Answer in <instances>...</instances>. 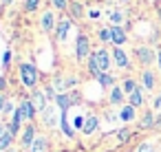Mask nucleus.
<instances>
[{"label":"nucleus","mask_w":161,"mask_h":152,"mask_svg":"<svg viewBox=\"0 0 161 152\" xmlns=\"http://www.w3.org/2000/svg\"><path fill=\"white\" fill-rule=\"evenodd\" d=\"M9 62H11V51H5V55H3V66L7 68V66H9Z\"/></svg>","instance_id":"72a5a7b5"},{"label":"nucleus","mask_w":161,"mask_h":152,"mask_svg":"<svg viewBox=\"0 0 161 152\" xmlns=\"http://www.w3.org/2000/svg\"><path fill=\"white\" fill-rule=\"evenodd\" d=\"M11 112H16V108H14V104L7 99V104H5V108H3V115H11Z\"/></svg>","instance_id":"473e14b6"},{"label":"nucleus","mask_w":161,"mask_h":152,"mask_svg":"<svg viewBox=\"0 0 161 152\" xmlns=\"http://www.w3.org/2000/svg\"><path fill=\"white\" fill-rule=\"evenodd\" d=\"M113 62H115L117 68H128V66H130V60H128V55L124 53L121 46H115V49H113Z\"/></svg>","instance_id":"ddd939ff"},{"label":"nucleus","mask_w":161,"mask_h":152,"mask_svg":"<svg viewBox=\"0 0 161 152\" xmlns=\"http://www.w3.org/2000/svg\"><path fill=\"white\" fill-rule=\"evenodd\" d=\"M157 60H159V66H161V51H159V55H157Z\"/></svg>","instance_id":"ea45409f"},{"label":"nucleus","mask_w":161,"mask_h":152,"mask_svg":"<svg viewBox=\"0 0 161 152\" xmlns=\"http://www.w3.org/2000/svg\"><path fill=\"white\" fill-rule=\"evenodd\" d=\"M14 134L11 132H5L3 137H0V152H7V150H11V145H14Z\"/></svg>","instance_id":"b1692460"},{"label":"nucleus","mask_w":161,"mask_h":152,"mask_svg":"<svg viewBox=\"0 0 161 152\" xmlns=\"http://www.w3.org/2000/svg\"><path fill=\"white\" fill-rule=\"evenodd\" d=\"M91 53H93L91 51V38L86 33H80L77 40H75V57L82 62V60H88Z\"/></svg>","instance_id":"f03ea898"},{"label":"nucleus","mask_w":161,"mask_h":152,"mask_svg":"<svg viewBox=\"0 0 161 152\" xmlns=\"http://www.w3.org/2000/svg\"><path fill=\"white\" fill-rule=\"evenodd\" d=\"M135 55H137V60H139L143 66H148V64L154 62V51H152L150 46H135Z\"/></svg>","instance_id":"1a4fd4ad"},{"label":"nucleus","mask_w":161,"mask_h":152,"mask_svg":"<svg viewBox=\"0 0 161 152\" xmlns=\"http://www.w3.org/2000/svg\"><path fill=\"white\" fill-rule=\"evenodd\" d=\"M31 104L36 106V110L42 115L44 112V108L49 106V99H47V95H44V88H36V90H31Z\"/></svg>","instance_id":"0eeeda50"},{"label":"nucleus","mask_w":161,"mask_h":152,"mask_svg":"<svg viewBox=\"0 0 161 152\" xmlns=\"http://www.w3.org/2000/svg\"><path fill=\"white\" fill-rule=\"evenodd\" d=\"M159 18H161V7H159Z\"/></svg>","instance_id":"37998d69"},{"label":"nucleus","mask_w":161,"mask_h":152,"mask_svg":"<svg viewBox=\"0 0 161 152\" xmlns=\"http://www.w3.org/2000/svg\"><path fill=\"white\" fill-rule=\"evenodd\" d=\"M99 16H102V14H99V9H91V11H88V18H91V20H97Z\"/></svg>","instance_id":"f704fd0d"},{"label":"nucleus","mask_w":161,"mask_h":152,"mask_svg":"<svg viewBox=\"0 0 161 152\" xmlns=\"http://www.w3.org/2000/svg\"><path fill=\"white\" fill-rule=\"evenodd\" d=\"M0 14H3V0H0Z\"/></svg>","instance_id":"a19ab883"},{"label":"nucleus","mask_w":161,"mask_h":152,"mask_svg":"<svg viewBox=\"0 0 161 152\" xmlns=\"http://www.w3.org/2000/svg\"><path fill=\"white\" fill-rule=\"evenodd\" d=\"M121 88H124V93H128V95H130V93H135V90H137V84H135V79H130V77H128V79H124Z\"/></svg>","instance_id":"cd10ccee"},{"label":"nucleus","mask_w":161,"mask_h":152,"mask_svg":"<svg viewBox=\"0 0 161 152\" xmlns=\"http://www.w3.org/2000/svg\"><path fill=\"white\" fill-rule=\"evenodd\" d=\"M75 104V99H73V93H58V97H55V106L60 108V112H69V108Z\"/></svg>","instance_id":"f8f14e48"},{"label":"nucleus","mask_w":161,"mask_h":152,"mask_svg":"<svg viewBox=\"0 0 161 152\" xmlns=\"http://www.w3.org/2000/svg\"><path fill=\"white\" fill-rule=\"evenodd\" d=\"M97 82H99L102 88H113V86H115V75H110V73H99Z\"/></svg>","instance_id":"5701e85b"},{"label":"nucleus","mask_w":161,"mask_h":152,"mask_svg":"<svg viewBox=\"0 0 161 152\" xmlns=\"http://www.w3.org/2000/svg\"><path fill=\"white\" fill-rule=\"evenodd\" d=\"M71 27H73V20H71L69 16L60 18V20H58V27H55V40H58V42H64L66 35H69V31H71Z\"/></svg>","instance_id":"39448f33"},{"label":"nucleus","mask_w":161,"mask_h":152,"mask_svg":"<svg viewBox=\"0 0 161 152\" xmlns=\"http://www.w3.org/2000/svg\"><path fill=\"white\" fill-rule=\"evenodd\" d=\"M124 97H126L124 88H121V86H113V88H110V97H108V101H110L113 106H121V104H124Z\"/></svg>","instance_id":"f3484780"},{"label":"nucleus","mask_w":161,"mask_h":152,"mask_svg":"<svg viewBox=\"0 0 161 152\" xmlns=\"http://www.w3.org/2000/svg\"><path fill=\"white\" fill-rule=\"evenodd\" d=\"M5 86H7V77H5V75H0V93L5 90Z\"/></svg>","instance_id":"e433bc0d"},{"label":"nucleus","mask_w":161,"mask_h":152,"mask_svg":"<svg viewBox=\"0 0 161 152\" xmlns=\"http://www.w3.org/2000/svg\"><path fill=\"white\" fill-rule=\"evenodd\" d=\"M51 5H53L58 11H69V5H71V0H51Z\"/></svg>","instance_id":"bb28decb"},{"label":"nucleus","mask_w":161,"mask_h":152,"mask_svg":"<svg viewBox=\"0 0 161 152\" xmlns=\"http://www.w3.org/2000/svg\"><path fill=\"white\" fill-rule=\"evenodd\" d=\"M40 9V0H25V11L27 14H33Z\"/></svg>","instance_id":"a878e982"},{"label":"nucleus","mask_w":161,"mask_h":152,"mask_svg":"<svg viewBox=\"0 0 161 152\" xmlns=\"http://www.w3.org/2000/svg\"><path fill=\"white\" fill-rule=\"evenodd\" d=\"M38 139V132H36V123H27L25 130H22V137H20V145L29 152V148L33 145V141Z\"/></svg>","instance_id":"20e7f679"},{"label":"nucleus","mask_w":161,"mask_h":152,"mask_svg":"<svg viewBox=\"0 0 161 152\" xmlns=\"http://www.w3.org/2000/svg\"><path fill=\"white\" fill-rule=\"evenodd\" d=\"M97 38H99V42H110V27L97 29Z\"/></svg>","instance_id":"c85d7f7f"},{"label":"nucleus","mask_w":161,"mask_h":152,"mask_svg":"<svg viewBox=\"0 0 161 152\" xmlns=\"http://www.w3.org/2000/svg\"><path fill=\"white\" fill-rule=\"evenodd\" d=\"M18 71H20V82H22V86L29 88V90H36V88H38V82H40V71L36 68V64L22 62Z\"/></svg>","instance_id":"f257e3e1"},{"label":"nucleus","mask_w":161,"mask_h":152,"mask_svg":"<svg viewBox=\"0 0 161 152\" xmlns=\"http://www.w3.org/2000/svg\"><path fill=\"white\" fill-rule=\"evenodd\" d=\"M9 5H14V0H3V7H9Z\"/></svg>","instance_id":"58836bf2"},{"label":"nucleus","mask_w":161,"mask_h":152,"mask_svg":"<svg viewBox=\"0 0 161 152\" xmlns=\"http://www.w3.org/2000/svg\"><path fill=\"white\" fill-rule=\"evenodd\" d=\"M18 108H20V112H22V119H25V121H29V123H33V119H36L38 110H36V106L31 104V99H22Z\"/></svg>","instance_id":"9d476101"},{"label":"nucleus","mask_w":161,"mask_h":152,"mask_svg":"<svg viewBox=\"0 0 161 152\" xmlns=\"http://www.w3.org/2000/svg\"><path fill=\"white\" fill-rule=\"evenodd\" d=\"M117 139H119L121 143H124V141H128V139H130V130H128V128H121V130L117 132Z\"/></svg>","instance_id":"7c9ffc66"},{"label":"nucleus","mask_w":161,"mask_h":152,"mask_svg":"<svg viewBox=\"0 0 161 152\" xmlns=\"http://www.w3.org/2000/svg\"><path fill=\"white\" fill-rule=\"evenodd\" d=\"M49 139L47 137H38L36 141H33V145L29 148V152H49Z\"/></svg>","instance_id":"6ab92c4d"},{"label":"nucleus","mask_w":161,"mask_h":152,"mask_svg":"<svg viewBox=\"0 0 161 152\" xmlns=\"http://www.w3.org/2000/svg\"><path fill=\"white\" fill-rule=\"evenodd\" d=\"M117 3H128V0H117Z\"/></svg>","instance_id":"79ce46f5"},{"label":"nucleus","mask_w":161,"mask_h":152,"mask_svg":"<svg viewBox=\"0 0 161 152\" xmlns=\"http://www.w3.org/2000/svg\"><path fill=\"white\" fill-rule=\"evenodd\" d=\"M128 104H130V106H135V108H139V106L143 104V90H141L139 86H137V90H135V93H130V95H128Z\"/></svg>","instance_id":"4be33fe9"},{"label":"nucleus","mask_w":161,"mask_h":152,"mask_svg":"<svg viewBox=\"0 0 161 152\" xmlns=\"http://www.w3.org/2000/svg\"><path fill=\"white\" fill-rule=\"evenodd\" d=\"M97 126H99L97 115L88 112V115H86V119H84V128H82V132H84V134H93V132L97 130Z\"/></svg>","instance_id":"dca6fc26"},{"label":"nucleus","mask_w":161,"mask_h":152,"mask_svg":"<svg viewBox=\"0 0 161 152\" xmlns=\"http://www.w3.org/2000/svg\"><path fill=\"white\" fill-rule=\"evenodd\" d=\"M7 132V123H3V121H0V137H3Z\"/></svg>","instance_id":"4c0bfd02"},{"label":"nucleus","mask_w":161,"mask_h":152,"mask_svg":"<svg viewBox=\"0 0 161 152\" xmlns=\"http://www.w3.org/2000/svg\"><path fill=\"white\" fill-rule=\"evenodd\" d=\"M135 117H137V108H135V106H130V104L121 106V110H119V119H121V121L128 123V121H132Z\"/></svg>","instance_id":"a211bd4d"},{"label":"nucleus","mask_w":161,"mask_h":152,"mask_svg":"<svg viewBox=\"0 0 161 152\" xmlns=\"http://www.w3.org/2000/svg\"><path fill=\"white\" fill-rule=\"evenodd\" d=\"M5 104H7V97L0 93V115H3V108H5Z\"/></svg>","instance_id":"c9c22d12"},{"label":"nucleus","mask_w":161,"mask_h":152,"mask_svg":"<svg viewBox=\"0 0 161 152\" xmlns=\"http://www.w3.org/2000/svg\"><path fill=\"white\" fill-rule=\"evenodd\" d=\"M22 112H20V108H16V112H14V117L9 119V123H7V132H11L14 137H18L20 134V130H22Z\"/></svg>","instance_id":"9b49d317"},{"label":"nucleus","mask_w":161,"mask_h":152,"mask_svg":"<svg viewBox=\"0 0 161 152\" xmlns=\"http://www.w3.org/2000/svg\"><path fill=\"white\" fill-rule=\"evenodd\" d=\"M154 121H157V119L152 117V112H146V115H143V119H141V128H152V126H154Z\"/></svg>","instance_id":"c756f323"},{"label":"nucleus","mask_w":161,"mask_h":152,"mask_svg":"<svg viewBox=\"0 0 161 152\" xmlns=\"http://www.w3.org/2000/svg\"><path fill=\"white\" fill-rule=\"evenodd\" d=\"M154 82H157V79H154V73L146 68V71L141 73V84H143V88H146V90H152V88H154Z\"/></svg>","instance_id":"412c9836"},{"label":"nucleus","mask_w":161,"mask_h":152,"mask_svg":"<svg viewBox=\"0 0 161 152\" xmlns=\"http://www.w3.org/2000/svg\"><path fill=\"white\" fill-rule=\"evenodd\" d=\"M55 27H58V20H55V11H44L42 14V18H40V29L44 31V33H55Z\"/></svg>","instance_id":"423d86ee"},{"label":"nucleus","mask_w":161,"mask_h":152,"mask_svg":"<svg viewBox=\"0 0 161 152\" xmlns=\"http://www.w3.org/2000/svg\"><path fill=\"white\" fill-rule=\"evenodd\" d=\"M126 40H128V35H126V29L124 27H110V42L115 46L126 44Z\"/></svg>","instance_id":"4468645a"},{"label":"nucleus","mask_w":161,"mask_h":152,"mask_svg":"<svg viewBox=\"0 0 161 152\" xmlns=\"http://www.w3.org/2000/svg\"><path fill=\"white\" fill-rule=\"evenodd\" d=\"M69 115L66 112H60V128H62V132H64V137L66 139H73L75 137V132H73V128L69 126V119H66Z\"/></svg>","instance_id":"aec40b11"},{"label":"nucleus","mask_w":161,"mask_h":152,"mask_svg":"<svg viewBox=\"0 0 161 152\" xmlns=\"http://www.w3.org/2000/svg\"><path fill=\"white\" fill-rule=\"evenodd\" d=\"M42 123H44L47 128H55V126L60 123V117H58V110H55L53 104H49V106L44 108V112H42Z\"/></svg>","instance_id":"6e6552de"},{"label":"nucleus","mask_w":161,"mask_h":152,"mask_svg":"<svg viewBox=\"0 0 161 152\" xmlns=\"http://www.w3.org/2000/svg\"><path fill=\"white\" fill-rule=\"evenodd\" d=\"M66 16H69L71 20H80V18L84 16V5L80 3V0H71V5H69V11H66Z\"/></svg>","instance_id":"2eb2a0df"},{"label":"nucleus","mask_w":161,"mask_h":152,"mask_svg":"<svg viewBox=\"0 0 161 152\" xmlns=\"http://www.w3.org/2000/svg\"><path fill=\"white\" fill-rule=\"evenodd\" d=\"M137 152H154V145L146 141V143H141V145L137 148Z\"/></svg>","instance_id":"2f4dec72"},{"label":"nucleus","mask_w":161,"mask_h":152,"mask_svg":"<svg viewBox=\"0 0 161 152\" xmlns=\"http://www.w3.org/2000/svg\"><path fill=\"white\" fill-rule=\"evenodd\" d=\"M91 57H93V62H95V66L99 68V73H108V68H110V53L106 51V49H97V51H93L91 53Z\"/></svg>","instance_id":"7ed1b4c3"},{"label":"nucleus","mask_w":161,"mask_h":152,"mask_svg":"<svg viewBox=\"0 0 161 152\" xmlns=\"http://www.w3.org/2000/svg\"><path fill=\"white\" fill-rule=\"evenodd\" d=\"M108 18H110V27H121V22H124V14L119 9H113L108 14Z\"/></svg>","instance_id":"393cba45"}]
</instances>
